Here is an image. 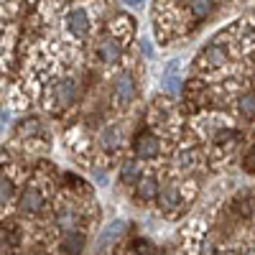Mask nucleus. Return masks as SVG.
I'll return each instance as SVG.
<instances>
[{"label": "nucleus", "mask_w": 255, "mask_h": 255, "mask_svg": "<svg viewBox=\"0 0 255 255\" xmlns=\"http://www.w3.org/2000/svg\"><path fill=\"white\" fill-rule=\"evenodd\" d=\"M64 26H67V31H69L74 38H87V36H90V28H92L90 13L82 10V8H74V10L67 13V18H64Z\"/></svg>", "instance_id": "2"}, {"label": "nucleus", "mask_w": 255, "mask_h": 255, "mask_svg": "<svg viewBox=\"0 0 255 255\" xmlns=\"http://www.w3.org/2000/svg\"><path fill=\"white\" fill-rule=\"evenodd\" d=\"M227 61V51L222 49V46H217V44H212V46H207L204 51H202V64L204 67H222V64Z\"/></svg>", "instance_id": "12"}, {"label": "nucleus", "mask_w": 255, "mask_h": 255, "mask_svg": "<svg viewBox=\"0 0 255 255\" xmlns=\"http://www.w3.org/2000/svg\"><path fill=\"white\" fill-rule=\"evenodd\" d=\"M133 151L138 161H156L161 156V138L151 130H140L133 140Z\"/></svg>", "instance_id": "1"}, {"label": "nucleus", "mask_w": 255, "mask_h": 255, "mask_svg": "<svg viewBox=\"0 0 255 255\" xmlns=\"http://www.w3.org/2000/svg\"><path fill=\"white\" fill-rule=\"evenodd\" d=\"M238 110L248 123H255V95L253 92H245L238 97Z\"/></svg>", "instance_id": "14"}, {"label": "nucleus", "mask_w": 255, "mask_h": 255, "mask_svg": "<svg viewBox=\"0 0 255 255\" xmlns=\"http://www.w3.org/2000/svg\"><path fill=\"white\" fill-rule=\"evenodd\" d=\"M56 225H59L61 230H67V232H69V230L74 227V212H72V209H64V207H61V209L56 212Z\"/></svg>", "instance_id": "19"}, {"label": "nucleus", "mask_w": 255, "mask_h": 255, "mask_svg": "<svg viewBox=\"0 0 255 255\" xmlns=\"http://www.w3.org/2000/svg\"><path fill=\"white\" fill-rule=\"evenodd\" d=\"M161 194V186H158V179L153 174H143V179L135 184V199L148 204V202H156Z\"/></svg>", "instance_id": "6"}, {"label": "nucleus", "mask_w": 255, "mask_h": 255, "mask_svg": "<svg viewBox=\"0 0 255 255\" xmlns=\"http://www.w3.org/2000/svg\"><path fill=\"white\" fill-rule=\"evenodd\" d=\"M158 204H161L166 212L176 209V207L181 204V191H179V186H174V184L163 186V189H161V194H158Z\"/></svg>", "instance_id": "11"}, {"label": "nucleus", "mask_w": 255, "mask_h": 255, "mask_svg": "<svg viewBox=\"0 0 255 255\" xmlns=\"http://www.w3.org/2000/svg\"><path fill=\"white\" fill-rule=\"evenodd\" d=\"M100 145H102L108 153L118 151V148L123 145V130H120L118 125H108V128L100 133Z\"/></svg>", "instance_id": "10"}, {"label": "nucleus", "mask_w": 255, "mask_h": 255, "mask_svg": "<svg viewBox=\"0 0 255 255\" xmlns=\"http://www.w3.org/2000/svg\"><path fill=\"white\" fill-rule=\"evenodd\" d=\"M18 209L23 215H38L44 209V194L36 189V186H26L20 191V199H18Z\"/></svg>", "instance_id": "4"}, {"label": "nucleus", "mask_w": 255, "mask_h": 255, "mask_svg": "<svg viewBox=\"0 0 255 255\" xmlns=\"http://www.w3.org/2000/svg\"><path fill=\"white\" fill-rule=\"evenodd\" d=\"M140 49H143V54H145V56H151V54H153V46L148 44V41H143V44H140Z\"/></svg>", "instance_id": "23"}, {"label": "nucleus", "mask_w": 255, "mask_h": 255, "mask_svg": "<svg viewBox=\"0 0 255 255\" xmlns=\"http://www.w3.org/2000/svg\"><path fill=\"white\" fill-rule=\"evenodd\" d=\"M245 158H248V161H245V168L255 174V145H253L250 151H248V156H245Z\"/></svg>", "instance_id": "21"}, {"label": "nucleus", "mask_w": 255, "mask_h": 255, "mask_svg": "<svg viewBox=\"0 0 255 255\" xmlns=\"http://www.w3.org/2000/svg\"><path fill=\"white\" fill-rule=\"evenodd\" d=\"M123 5H128V8H140L143 5V0H120Z\"/></svg>", "instance_id": "22"}, {"label": "nucleus", "mask_w": 255, "mask_h": 255, "mask_svg": "<svg viewBox=\"0 0 255 255\" xmlns=\"http://www.w3.org/2000/svg\"><path fill=\"white\" fill-rule=\"evenodd\" d=\"M235 209L240 212V217H250L253 215V194H248V191H243V194L235 197Z\"/></svg>", "instance_id": "16"}, {"label": "nucleus", "mask_w": 255, "mask_h": 255, "mask_svg": "<svg viewBox=\"0 0 255 255\" xmlns=\"http://www.w3.org/2000/svg\"><path fill=\"white\" fill-rule=\"evenodd\" d=\"M161 87H163V92H168V95H176V92H179V77L166 72V77H163V84H161Z\"/></svg>", "instance_id": "20"}, {"label": "nucleus", "mask_w": 255, "mask_h": 255, "mask_svg": "<svg viewBox=\"0 0 255 255\" xmlns=\"http://www.w3.org/2000/svg\"><path fill=\"white\" fill-rule=\"evenodd\" d=\"M41 133V120H36V118H28V120H23L18 125V138H36Z\"/></svg>", "instance_id": "15"}, {"label": "nucleus", "mask_w": 255, "mask_h": 255, "mask_svg": "<svg viewBox=\"0 0 255 255\" xmlns=\"http://www.w3.org/2000/svg\"><path fill=\"white\" fill-rule=\"evenodd\" d=\"M217 255H227V253H217Z\"/></svg>", "instance_id": "25"}, {"label": "nucleus", "mask_w": 255, "mask_h": 255, "mask_svg": "<svg viewBox=\"0 0 255 255\" xmlns=\"http://www.w3.org/2000/svg\"><path fill=\"white\" fill-rule=\"evenodd\" d=\"M243 255H255V253H253V250H245V253H243Z\"/></svg>", "instance_id": "24"}, {"label": "nucleus", "mask_w": 255, "mask_h": 255, "mask_svg": "<svg viewBox=\"0 0 255 255\" xmlns=\"http://www.w3.org/2000/svg\"><path fill=\"white\" fill-rule=\"evenodd\" d=\"M97 56L105 61V64H115L120 59V44L113 38V36H105L100 44H97Z\"/></svg>", "instance_id": "9"}, {"label": "nucleus", "mask_w": 255, "mask_h": 255, "mask_svg": "<svg viewBox=\"0 0 255 255\" xmlns=\"http://www.w3.org/2000/svg\"><path fill=\"white\" fill-rule=\"evenodd\" d=\"M113 97H115L118 105H123V108L135 100V79H133L130 72H123V74L115 77V82H113Z\"/></svg>", "instance_id": "3"}, {"label": "nucleus", "mask_w": 255, "mask_h": 255, "mask_svg": "<svg viewBox=\"0 0 255 255\" xmlns=\"http://www.w3.org/2000/svg\"><path fill=\"white\" fill-rule=\"evenodd\" d=\"M143 179V171H140V163L135 158H128L123 166H120V181L123 184H138Z\"/></svg>", "instance_id": "13"}, {"label": "nucleus", "mask_w": 255, "mask_h": 255, "mask_svg": "<svg viewBox=\"0 0 255 255\" xmlns=\"http://www.w3.org/2000/svg\"><path fill=\"white\" fill-rule=\"evenodd\" d=\"M84 245H87V238H84L82 232H77V230L64 232V238L59 243V248H61L64 255H82L84 253Z\"/></svg>", "instance_id": "8"}, {"label": "nucleus", "mask_w": 255, "mask_h": 255, "mask_svg": "<svg viewBox=\"0 0 255 255\" xmlns=\"http://www.w3.org/2000/svg\"><path fill=\"white\" fill-rule=\"evenodd\" d=\"M13 194H15V186H13V179L3 174V179H0V199H3V207L13 202Z\"/></svg>", "instance_id": "18"}, {"label": "nucleus", "mask_w": 255, "mask_h": 255, "mask_svg": "<svg viewBox=\"0 0 255 255\" xmlns=\"http://www.w3.org/2000/svg\"><path fill=\"white\" fill-rule=\"evenodd\" d=\"M54 97H56V102L61 105V108H69V105L77 100V84H74V79H69V77L59 79L54 84Z\"/></svg>", "instance_id": "7"}, {"label": "nucleus", "mask_w": 255, "mask_h": 255, "mask_svg": "<svg viewBox=\"0 0 255 255\" xmlns=\"http://www.w3.org/2000/svg\"><path fill=\"white\" fill-rule=\"evenodd\" d=\"M212 8H215V3H212V0H191V3H189V10H191V15H194V18L209 15Z\"/></svg>", "instance_id": "17"}, {"label": "nucleus", "mask_w": 255, "mask_h": 255, "mask_svg": "<svg viewBox=\"0 0 255 255\" xmlns=\"http://www.w3.org/2000/svg\"><path fill=\"white\" fill-rule=\"evenodd\" d=\"M125 232H128V222H125V220H113L108 227L100 232V238H97V253H102L105 248L115 245V243L125 235Z\"/></svg>", "instance_id": "5"}]
</instances>
